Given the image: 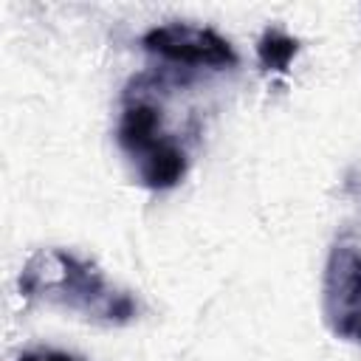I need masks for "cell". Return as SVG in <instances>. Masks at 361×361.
<instances>
[{
	"label": "cell",
	"mask_w": 361,
	"mask_h": 361,
	"mask_svg": "<svg viewBox=\"0 0 361 361\" xmlns=\"http://www.w3.org/2000/svg\"><path fill=\"white\" fill-rule=\"evenodd\" d=\"M322 310L336 336L361 344V248L350 240H338L327 254Z\"/></svg>",
	"instance_id": "3957f363"
},
{
	"label": "cell",
	"mask_w": 361,
	"mask_h": 361,
	"mask_svg": "<svg viewBox=\"0 0 361 361\" xmlns=\"http://www.w3.org/2000/svg\"><path fill=\"white\" fill-rule=\"evenodd\" d=\"M296 54H299V39H293L282 28H265L262 37L257 39V56L265 71L288 73Z\"/></svg>",
	"instance_id": "5b68a950"
},
{
	"label": "cell",
	"mask_w": 361,
	"mask_h": 361,
	"mask_svg": "<svg viewBox=\"0 0 361 361\" xmlns=\"http://www.w3.org/2000/svg\"><path fill=\"white\" fill-rule=\"evenodd\" d=\"M141 45L149 54L175 65L209 68V71H226L237 65V54L231 42L206 25H192V23L155 25L141 37Z\"/></svg>",
	"instance_id": "277c9868"
},
{
	"label": "cell",
	"mask_w": 361,
	"mask_h": 361,
	"mask_svg": "<svg viewBox=\"0 0 361 361\" xmlns=\"http://www.w3.org/2000/svg\"><path fill=\"white\" fill-rule=\"evenodd\" d=\"M17 288L20 296L31 302L59 305L104 324H127L138 313L135 299L116 288L104 271L62 248H42L31 254L20 271Z\"/></svg>",
	"instance_id": "6da1fadb"
},
{
	"label": "cell",
	"mask_w": 361,
	"mask_h": 361,
	"mask_svg": "<svg viewBox=\"0 0 361 361\" xmlns=\"http://www.w3.org/2000/svg\"><path fill=\"white\" fill-rule=\"evenodd\" d=\"M161 107L147 96L141 79H133L124 93L116 141L130 158L138 183L152 192L172 189L186 175V152L172 135L161 130Z\"/></svg>",
	"instance_id": "7a4b0ae2"
},
{
	"label": "cell",
	"mask_w": 361,
	"mask_h": 361,
	"mask_svg": "<svg viewBox=\"0 0 361 361\" xmlns=\"http://www.w3.org/2000/svg\"><path fill=\"white\" fill-rule=\"evenodd\" d=\"M17 361H87L82 355H73V353H65V350H51V347H34V350H25L17 355Z\"/></svg>",
	"instance_id": "8992f818"
}]
</instances>
